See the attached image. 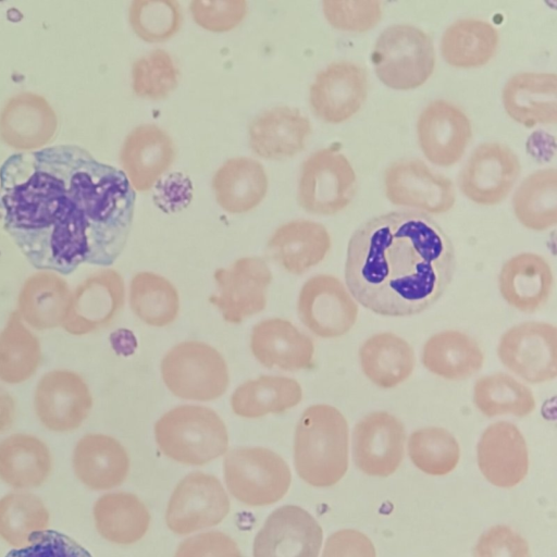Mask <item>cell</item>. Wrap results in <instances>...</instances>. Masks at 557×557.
Segmentation results:
<instances>
[{"label":"cell","mask_w":557,"mask_h":557,"mask_svg":"<svg viewBox=\"0 0 557 557\" xmlns=\"http://www.w3.org/2000/svg\"><path fill=\"white\" fill-rule=\"evenodd\" d=\"M135 201L122 170L78 146L14 153L0 166L3 226L37 269L70 274L83 263L114 262Z\"/></svg>","instance_id":"6da1fadb"},{"label":"cell","mask_w":557,"mask_h":557,"mask_svg":"<svg viewBox=\"0 0 557 557\" xmlns=\"http://www.w3.org/2000/svg\"><path fill=\"white\" fill-rule=\"evenodd\" d=\"M455 265L453 243L431 216L393 211L371 218L354 232L345 282L366 309L384 317H409L441 298Z\"/></svg>","instance_id":"7a4b0ae2"},{"label":"cell","mask_w":557,"mask_h":557,"mask_svg":"<svg viewBox=\"0 0 557 557\" xmlns=\"http://www.w3.org/2000/svg\"><path fill=\"white\" fill-rule=\"evenodd\" d=\"M348 422L335 407L317 404L298 420L294 463L300 479L315 487L336 484L348 468Z\"/></svg>","instance_id":"3957f363"},{"label":"cell","mask_w":557,"mask_h":557,"mask_svg":"<svg viewBox=\"0 0 557 557\" xmlns=\"http://www.w3.org/2000/svg\"><path fill=\"white\" fill-rule=\"evenodd\" d=\"M160 450L184 465L202 466L222 456L228 446L223 420L210 408L183 405L165 412L154 424Z\"/></svg>","instance_id":"277c9868"},{"label":"cell","mask_w":557,"mask_h":557,"mask_svg":"<svg viewBox=\"0 0 557 557\" xmlns=\"http://www.w3.org/2000/svg\"><path fill=\"white\" fill-rule=\"evenodd\" d=\"M377 78L397 90L414 89L433 74L435 50L431 37L409 24L386 27L371 54Z\"/></svg>","instance_id":"5b68a950"},{"label":"cell","mask_w":557,"mask_h":557,"mask_svg":"<svg viewBox=\"0 0 557 557\" xmlns=\"http://www.w3.org/2000/svg\"><path fill=\"white\" fill-rule=\"evenodd\" d=\"M161 375L173 395L198 401L219 398L226 392L230 382L222 355L198 341L183 342L172 347L161 361Z\"/></svg>","instance_id":"8992f818"},{"label":"cell","mask_w":557,"mask_h":557,"mask_svg":"<svg viewBox=\"0 0 557 557\" xmlns=\"http://www.w3.org/2000/svg\"><path fill=\"white\" fill-rule=\"evenodd\" d=\"M225 484L237 500L248 506H267L287 493L292 473L286 461L264 447H238L224 458Z\"/></svg>","instance_id":"52a82bcc"},{"label":"cell","mask_w":557,"mask_h":557,"mask_svg":"<svg viewBox=\"0 0 557 557\" xmlns=\"http://www.w3.org/2000/svg\"><path fill=\"white\" fill-rule=\"evenodd\" d=\"M356 173L348 159L327 147L313 152L302 163L297 200L307 212L332 215L344 210L356 194Z\"/></svg>","instance_id":"ba28073f"},{"label":"cell","mask_w":557,"mask_h":557,"mask_svg":"<svg viewBox=\"0 0 557 557\" xmlns=\"http://www.w3.org/2000/svg\"><path fill=\"white\" fill-rule=\"evenodd\" d=\"M500 362L513 374L532 384L557 375V330L554 324L527 321L508 329L497 346Z\"/></svg>","instance_id":"9c48e42d"},{"label":"cell","mask_w":557,"mask_h":557,"mask_svg":"<svg viewBox=\"0 0 557 557\" xmlns=\"http://www.w3.org/2000/svg\"><path fill=\"white\" fill-rule=\"evenodd\" d=\"M297 310L302 324L322 338L348 333L359 313L348 289L330 274L314 275L306 281L299 292Z\"/></svg>","instance_id":"30bf717a"},{"label":"cell","mask_w":557,"mask_h":557,"mask_svg":"<svg viewBox=\"0 0 557 557\" xmlns=\"http://www.w3.org/2000/svg\"><path fill=\"white\" fill-rule=\"evenodd\" d=\"M230 499L216 476L203 472L187 474L168 503V528L180 535L219 524L228 513Z\"/></svg>","instance_id":"8fae6325"},{"label":"cell","mask_w":557,"mask_h":557,"mask_svg":"<svg viewBox=\"0 0 557 557\" xmlns=\"http://www.w3.org/2000/svg\"><path fill=\"white\" fill-rule=\"evenodd\" d=\"M384 189L392 203L432 214L449 211L456 201L451 181L418 159H401L388 165Z\"/></svg>","instance_id":"7c38bea8"},{"label":"cell","mask_w":557,"mask_h":557,"mask_svg":"<svg viewBox=\"0 0 557 557\" xmlns=\"http://www.w3.org/2000/svg\"><path fill=\"white\" fill-rule=\"evenodd\" d=\"M214 281L218 295L209 300L225 321L236 324L264 309L272 273L263 259L244 257L227 269H218Z\"/></svg>","instance_id":"4fadbf2b"},{"label":"cell","mask_w":557,"mask_h":557,"mask_svg":"<svg viewBox=\"0 0 557 557\" xmlns=\"http://www.w3.org/2000/svg\"><path fill=\"white\" fill-rule=\"evenodd\" d=\"M517 154L500 143L479 145L462 168L458 184L462 194L482 206L502 202L520 174Z\"/></svg>","instance_id":"5bb4252c"},{"label":"cell","mask_w":557,"mask_h":557,"mask_svg":"<svg viewBox=\"0 0 557 557\" xmlns=\"http://www.w3.org/2000/svg\"><path fill=\"white\" fill-rule=\"evenodd\" d=\"M405 441V426L397 417L387 411L370 412L352 430L355 465L369 475H391L403 461Z\"/></svg>","instance_id":"9a60e30c"},{"label":"cell","mask_w":557,"mask_h":557,"mask_svg":"<svg viewBox=\"0 0 557 557\" xmlns=\"http://www.w3.org/2000/svg\"><path fill=\"white\" fill-rule=\"evenodd\" d=\"M368 96L367 72L349 61H337L321 70L309 89V103L317 117L338 124L349 120Z\"/></svg>","instance_id":"2e32d148"},{"label":"cell","mask_w":557,"mask_h":557,"mask_svg":"<svg viewBox=\"0 0 557 557\" xmlns=\"http://www.w3.org/2000/svg\"><path fill=\"white\" fill-rule=\"evenodd\" d=\"M323 532L305 509L286 505L265 520L253 542V557H318Z\"/></svg>","instance_id":"e0dca14e"},{"label":"cell","mask_w":557,"mask_h":557,"mask_svg":"<svg viewBox=\"0 0 557 557\" xmlns=\"http://www.w3.org/2000/svg\"><path fill=\"white\" fill-rule=\"evenodd\" d=\"M420 148L438 166H450L463 156L472 136L471 122L456 104L446 100L430 102L417 122Z\"/></svg>","instance_id":"ac0fdd59"},{"label":"cell","mask_w":557,"mask_h":557,"mask_svg":"<svg viewBox=\"0 0 557 557\" xmlns=\"http://www.w3.org/2000/svg\"><path fill=\"white\" fill-rule=\"evenodd\" d=\"M476 457L483 475L499 487H512L528 473L525 440L518 426L509 421L494 422L483 431Z\"/></svg>","instance_id":"d6986e66"},{"label":"cell","mask_w":557,"mask_h":557,"mask_svg":"<svg viewBox=\"0 0 557 557\" xmlns=\"http://www.w3.org/2000/svg\"><path fill=\"white\" fill-rule=\"evenodd\" d=\"M175 154L174 143L164 129L141 124L126 136L120 161L134 190L148 191L172 166Z\"/></svg>","instance_id":"ffe728a7"},{"label":"cell","mask_w":557,"mask_h":557,"mask_svg":"<svg viewBox=\"0 0 557 557\" xmlns=\"http://www.w3.org/2000/svg\"><path fill=\"white\" fill-rule=\"evenodd\" d=\"M312 132L310 121L299 110L274 107L257 115L249 124V146L268 160L290 158L302 151Z\"/></svg>","instance_id":"44dd1931"},{"label":"cell","mask_w":557,"mask_h":557,"mask_svg":"<svg viewBox=\"0 0 557 557\" xmlns=\"http://www.w3.org/2000/svg\"><path fill=\"white\" fill-rule=\"evenodd\" d=\"M250 349L267 368L296 371L313 366L312 339L284 319L272 318L256 324L250 336Z\"/></svg>","instance_id":"7402d4cb"},{"label":"cell","mask_w":557,"mask_h":557,"mask_svg":"<svg viewBox=\"0 0 557 557\" xmlns=\"http://www.w3.org/2000/svg\"><path fill=\"white\" fill-rule=\"evenodd\" d=\"M504 109L527 127L557 121V76L546 72H520L511 76L502 92Z\"/></svg>","instance_id":"603a6c76"},{"label":"cell","mask_w":557,"mask_h":557,"mask_svg":"<svg viewBox=\"0 0 557 557\" xmlns=\"http://www.w3.org/2000/svg\"><path fill=\"white\" fill-rule=\"evenodd\" d=\"M554 284L553 271L545 258L522 252L502 267L498 286L502 297L512 308L532 313L549 299Z\"/></svg>","instance_id":"cb8c5ba5"},{"label":"cell","mask_w":557,"mask_h":557,"mask_svg":"<svg viewBox=\"0 0 557 557\" xmlns=\"http://www.w3.org/2000/svg\"><path fill=\"white\" fill-rule=\"evenodd\" d=\"M57 115L45 98L33 92L12 97L0 113V136L9 146L28 150L51 140Z\"/></svg>","instance_id":"d4e9b609"},{"label":"cell","mask_w":557,"mask_h":557,"mask_svg":"<svg viewBox=\"0 0 557 557\" xmlns=\"http://www.w3.org/2000/svg\"><path fill=\"white\" fill-rule=\"evenodd\" d=\"M267 248L277 264L298 275L325 258L331 249V236L321 223L294 220L275 230Z\"/></svg>","instance_id":"484cf974"},{"label":"cell","mask_w":557,"mask_h":557,"mask_svg":"<svg viewBox=\"0 0 557 557\" xmlns=\"http://www.w3.org/2000/svg\"><path fill=\"white\" fill-rule=\"evenodd\" d=\"M73 468L78 480L96 491L121 485L129 470L125 448L115 438L103 434L84 436L73 454Z\"/></svg>","instance_id":"4316f807"},{"label":"cell","mask_w":557,"mask_h":557,"mask_svg":"<svg viewBox=\"0 0 557 557\" xmlns=\"http://www.w3.org/2000/svg\"><path fill=\"white\" fill-rule=\"evenodd\" d=\"M268 186L263 165L248 157L226 160L212 178L218 205L232 214L246 213L257 208L264 199Z\"/></svg>","instance_id":"83f0119b"},{"label":"cell","mask_w":557,"mask_h":557,"mask_svg":"<svg viewBox=\"0 0 557 557\" xmlns=\"http://www.w3.org/2000/svg\"><path fill=\"white\" fill-rule=\"evenodd\" d=\"M359 361L371 383L380 388H393L412 374L416 356L406 339L391 332H381L362 343Z\"/></svg>","instance_id":"f1b7e54d"},{"label":"cell","mask_w":557,"mask_h":557,"mask_svg":"<svg viewBox=\"0 0 557 557\" xmlns=\"http://www.w3.org/2000/svg\"><path fill=\"white\" fill-rule=\"evenodd\" d=\"M421 361L431 373L446 380L460 381L481 370L484 355L470 335L446 330L432 335L424 343Z\"/></svg>","instance_id":"f546056e"},{"label":"cell","mask_w":557,"mask_h":557,"mask_svg":"<svg viewBox=\"0 0 557 557\" xmlns=\"http://www.w3.org/2000/svg\"><path fill=\"white\" fill-rule=\"evenodd\" d=\"M94 519L103 539L115 544L128 545L144 537L151 517L136 495L116 492L98 498L94 506Z\"/></svg>","instance_id":"4dcf8cb0"},{"label":"cell","mask_w":557,"mask_h":557,"mask_svg":"<svg viewBox=\"0 0 557 557\" xmlns=\"http://www.w3.org/2000/svg\"><path fill=\"white\" fill-rule=\"evenodd\" d=\"M498 40V32L491 23L474 17L459 18L444 32L441 52L451 66L478 67L494 57Z\"/></svg>","instance_id":"1f68e13d"},{"label":"cell","mask_w":557,"mask_h":557,"mask_svg":"<svg viewBox=\"0 0 557 557\" xmlns=\"http://www.w3.org/2000/svg\"><path fill=\"white\" fill-rule=\"evenodd\" d=\"M52 470L47 446L36 437L13 435L0 443V480L16 488L38 487Z\"/></svg>","instance_id":"d6a6232c"},{"label":"cell","mask_w":557,"mask_h":557,"mask_svg":"<svg viewBox=\"0 0 557 557\" xmlns=\"http://www.w3.org/2000/svg\"><path fill=\"white\" fill-rule=\"evenodd\" d=\"M302 398L300 384L281 375H261L239 385L231 397L232 410L243 418L281 413L297 406Z\"/></svg>","instance_id":"836d02e7"},{"label":"cell","mask_w":557,"mask_h":557,"mask_svg":"<svg viewBox=\"0 0 557 557\" xmlns=\"http://www.w3.org/2000/svg\"><path fill=\"white\" fill-rule=\"evenodd\" d=\"M124 302V284L120 274L107 270L90 277L74 298L75 332L86 333L110 323Z\"/></svg>","instance_id":"e575fe53"},{"label":"cell","mask_w":557,"mask_h":557,"mask_svg":"<svg viewBox=\"0 0 557 557\" xmlns=\"http://www.w3.org/2000/svg\"><path fill=\"white\" fill-rule=\"evenodd\" d=\"M518 221L532 231H545L557 223V171L539 170L517 188L512 198Z\"/></svg>","instance_id":"d590c367"},{"label":"cell","mask_w":557,"mask_h":557,"mask_svg":"<svg viewBox=\"0 0 557 557\" xmlns=\"http://www.w3.org/2000/svg\"><path fill=\"white\" fill-rule=\"evenodd\" d=\"M473 403L485 417L523 418L535 409L532 391L513 376L497 372L483 375L473 386Z\"/></svg>","instance_id":"8d00e7d4"},{"label":"cell","mask_w":557,"mask_h":557,"mask_svg":"<svg viewBox=\"0 0 557 557\" xmlns=\"http://www.w3.org/2000/svg\"><path fill=\"white\" fill-rule=\"evenodd\" d=\"M129 305L144 323L162 327L176 319L180 297L176 288L163 276L139 272L131 281Z\"/></svg>","instance_id":"74e56055"},{"label":"cell","mask_w":557,"mask_h":557,"mask_svg":"<svg viewBox=\"0 0 557 557\" xmlns=\"http://www.w3.org/2000/svg\"><path fill=\"white\" fill-rule=\"evenodd\" d=\"M48 523L49 512L34 494L10 493L0 499V536L10 545H26Z\"/></svg>","instance_id":"f35d334b"},{"label":"cell","mask_w":557,"mask_h":557,"mask_svg":"<svg viewBox=\"0 0 557 557\" xmlns=\"http://www.w3.org/2000/svg\"><path fill=\"white\" fill-rule=\"evenodd\" d=\"M412 463L431 475H444L457 466L460 447L455 436L444 428L425 426L413 431L408 440Z\"/></svg>","instance_id":"ab89813d"},{"label":"cell","mask_w":557,"mask_h":557,"mask_svg":"<svg viewBox=\"0 0 557 557\" xmlns=\"http://www.w3.org/2000/svg\"><path fill=\"white\" fill-rule=\"evenodd\" d=\"M133 32L147 42H161L172 38L181 28L183 12L174 0H137L128 9Z\"/></svg>","instance_id":"60d3db41"},{"label":"cell","mask_w":557,"mask_h":557,"mask_svg":"<svg viewBox=\"0 0 557 557\" xmlns=\"http://www.w3.org/2000/svg\"><path fill=\"white\" fill-rule=\"evenodd\" d=\"M180 70L172 55L154 49L137 59L132 67L134 92L147 100H162L177 87Z\"/></svg>","instance_id":"b9f144b4"},{"label":"cell","mask_w":557,"mask_h":557,"mask_svg":"<svg viewBox=\"0 0 557 557\" xmlns=\"http://www.w3.org/2000/svg\"><path fill=\"white\" fill-rule=\"evenodd\" d=\"M327 22L337 29L363 33L373 28L382 18L380 1H323Z\"/></svg>","instance_id":"7bdbcfd3"},{"label":"cell","mask_w":557,"mask_h":557,"mask_svg":"<svg viewBox=\"0 0 557 557\" xmlns=\"http://www.w3.org/2000/svg\"><path fill=\"white\" fill-rule=\"evenodd\" d=\"M194 22L212 33H225L237 27L248 13V3L243 0L199 1L189 4Z\"/></svg>","instance_id":"ee69618b"},{"label":"cell","mask_w":557,"mask_h":557,"mask_svg":"<svg viewBox=\"0 0 557 557\" xmlns=\"http://www.w3.org/2000/svg\"><path fill=\"white\" fill-rule=\"evenodd\" d=\"M5 557H92L70 536L58 531H40L29 542L11 550Z\"/></svg>","instance_id":"f6af8a7d"},{"label":"cell","mask_w":557,"mask_h":557,"mask_svg":"<svg viewBox=\"0 0 557 557\" xmlns=\"http://www.w3.org/2000/svg\"><path fill=\"white\" fill-rule=\"evenodd\" d=\"M474 557H531L527 541L506 525L484 532L473 550Z\"/></svg>","instance_id":"bcb514c9"},{"label":"cell","mask_w":557,"mask_h":557,"mask_svg":"<svg viewBox=\"0 0 557 557\" xmlns=\"http://www.w3.org/2000/svg\"><path fill=\"white\" fill-rule=\"evenodd\" d=\"M174 557H243L233 539L220 531L200 533L184 540Z\"/></svg>","instance_id":"7dc6e473"},{"label":"cell","mask_w":557,"mask_h":557,"mask_svg":"<svg viewBox=\"0 0 557 557\" xmlns=\"http://www.w3.org/2000/svg\"><path fill=\"white\" fill-rule=\"evenodd\" d=\"M322 557H375V549L367 535L345 529L329 536Z\"/></svg>","instance_id":"c3c4849f"}]
</instances>
